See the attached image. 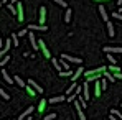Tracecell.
Returning <instances> with one entry per match:
<instances>
[{
	"label": "cell",
	"instance_id": "30bf717a",
	"mask_svg": "<svg viewBox=\"0 0 122 120\" xmlns=\"http://www.w3.org/2000/svg\"><path fill=\"white\" fill-rule=\"evenodd\" d=\"M38 46H40V49L41 51H43V54H45V58H50V51H48V48H46V46H45V43H43V41H38Z\"/></svg>",
	"mask_w": 122,
	"mask_h": 120
},
{
	"label": "cell",
	"instance_id": "ba28073f",
	"mask_svg": "<svg viewBox=\"0 0 122 120\" xmlns=\"http://www.w3.org/2000/svg\"><path fill=\"white\" fill-rule=\"evenodd\" d=\"M33 110H35V107H33V105H31V107H28V109H26L25 112H21V114H20V117H18V120H23V119H26V117H28V115H30V114L33 112Z\"/></svg>",
	"mask_w": 122,
	"mask_h": 120
},
{
	"label": "cell",
	"instance_id": "836d02e7",
	"mask_svg": "<svg viewBox=\"0 0 122 120\" xmlns=\"http://www.w3.org/2000/svg\"><path fill=\"white\" fill-rule=\"evenodd\" d=\"M55 119H56V114H50V115L45 117V120H55Z\"/></svg>",
	"mask_w": 122,
	"mask_h": 120
},
{
	"label": "cell",
	"instance_id": "d6a6232c",
	"mask_svg": "<svg viewBox=\"0 0 122 120\" xmlns=\"http://www.w3.org/2000/svg\"><path fill=\"white\" fill-rule=\"evenodd\" d=\"M104 76H106V79L112 81V82H114V79H116V77H114V76H111V74H109V72H106V71H104Z\"/></svg>",
	"mask_w": 122,
	"mask_h": 120
},
{
	"label": "cell",
	"instance_id": "4dcf8cb0",
	"mask_svg": "<svg viewBox=\"0 0 122 120\" xmlns=\"http://www.w3.org/2000/svg\"><path fill=\"white\" fill-rule=\"evenodd\" d=\"M109 71H114V72H117V71H122V69H121V67H117L116 64H112V66L109 67Z\"/></svg>",
	"mask_w": 122,
	"mask_h": 120
},
{
	"label": "cell",
	"instance_id": "3957f363",
	"mask_svg": "<svg viewBox=\"0 0 122 120\" xmlns=\"http://www.w3.org/2000/svg\"><path fill=\"white\" fill-rule=\"evenodd\" d=\"M74 107H76V110H78V117H79V120H86V115H84V112H82L81 104H79L76 99H74Z\"/></svg>",
	"mask_w": 122,
	"mask_h": 120
},
{
	"label": "cell",
	"instance_id": "681fc988",
	"mask_svg": "<svg viewBox=\"0 0 122 120\" xmlns=\"http://www.w3.org/2000/svg\"><path fill=\"white\" fill-rule=\"evenodd\" d=\"M97 2H99V0H97ZM101 2H107V0H101Z\"/></svg>",
	"mask_w": 122,
	"mask_h": 120
},
{
	"label": "cell",
	"instance_id": "8fae6325",
	"mask_svg": "<svg viewBox=\"0 0 122 120\" xmlns=\"http://www.w3.org/2000/svg\"><path fill=\"white\" fill-rule=\"evenodd\" d=\"M64 99H66L64 96H58V97H51V99H48V104H58V102H63Z\"/></svg>",
	"mask_w": 122,
	"mask_h": 120
},
{
	"label": "cell",
	"instance_id": "2e32d148",
	"mask_svg": "<svg viewBox=\"0 0 122 120\" xmlns=\"http://www.w3.org/2000/svg\"><path fill=\"white\" fill-rule=\"evenodd\" d=\"M82 72H84V69H82V67H79V69H78L76 72H73V76H71V79H73V81H76V79H78V77H79V76L82 74Z\"/></svg>",
	"mask_w": 122,
	"mask_h": 120
},
{
	"label": "cell",
	"instance_id": "bcb514c9",
	"mask_svg": "<svg viewBox=\"0 0 122 120\" xmlns=\"http://www.w3.org/2000/svg\"><path fill=\"white\" fill-rule=\"evenodd\" d=\"M0 46H3V41H2V38H0Z\"/></svg>",
	"mask_w": 122,
	"mask_h": 120
},
{
	"label": "cell",
	"instance_id": "7dc6e473",
	"mask_svg": "<svg viewBox=\"0 0 122 120\" xmlns=\"http://www.w3.org/2000/svg\"><path fill=\"white\" fill-rule=\"evenodd\" d=\"M23 120H31V119H30V115H28V117H26V119H23Z\"/></svg>",
	"mask_w": 122,
	"mask_h": 120
},
{
	"label": "cell",
	"instance_id": "f6af8a7d",
	"mask_svg": "<svg viewBox=\"0 0 122 120\" xmlns=\"http://www.w3.org/2000/svg\"><path fill=\"white\" fill-rule=\"evenodd\" d=\"M117 5H122V0H117Z\"/></svg>",
	"mask_w": 122,
	"mask_h": 120
},
{
	"label": "cell",
	"instance_id": "603a6c76",
	"mask_svg": "<svg viewBox=\"0 0 122 120\" xmlns=\"http://www.w3.org/2000/svg\"><path fill=\"white\" fill-rule=\"evenodd\" d=\"M76 87H78V86H76V82H74V81H73V84H71V86H69V89H68V91H66V94H71V92H73V91H74V89H76Z\"/></svg>",
	"mask_w": 122,
	"mask_h": 120
},
{
	"label": "cell",
	"instance_id": "d590c367",
	"mask_svg": "<svg viewBox=\"0 0 122 120\" xmlns=\"http://www.w3.org/2000/svg\"><path fill=\"white\" fill-rule=\"evenodd\" d=\"M107 87V82H106V79H102L101 81V89H106Z\"/></svg>",
	"mask_w": 122,
	"mask_h": 120
},
{
	"label": "cell",
	"instance_id": "83f0119b",
	"mask_svg": "<svg viewBox=\"0 0 122 120\" xmlns=\"http://www.w3.org/2000/svg\"><path fill=\"white\" fill-rule=\"evenodd\" d=\"M55 3H58V5H61L63 8H66V7H68V3H66L64 0H55Z\"/></svg>",
	"mask_w": 122,
	"mask_h": 120
},
{
	"label": "cell",
	"instance_id": "c3c4849f",
	"mask_svg": "<svg viewBox=\"0 0 122 120\" xmlns=\"http://www.w3.org/2000/svg\"><path fill=\"white\" fill-rule=\"evenodd\" d=\"M0 77H2V69H0Z\"/></svg>",
	"mask_w": 122,
	"mask_h": 120
},
{
	"label": "cell",
	"instance_id": "60d3db41",
	"mask_svg": "<svg viewBox=\"0 0 122 120\" xmlns=\"http://www.w3.org/2000/svg\"><path fill=\"white\" fill-rule=\"evenodd\" d=\"M114 77H117V79H122V72H117V74H116Z\"/></svg>",
	"mask_w": 122,
	"mask_h": 120
},
{
	"label": "cell",
	"instance_id": "5b68a950",
	"mask_svg": "<svg viewBox=\"0 0 122 120\" xmlns=\"http://www.w3.org/2000/svg\"><path fill=\"white\" fill-rule=\"evenodd\" d=\"M15 7H17V20L23 21V8H21V2H17Z\"/></svg>",
	"mask_w": 122,
	"mask_h": 120
},
{
	"label": "cell",
	"instance_id": "f35d334b",
	"mask_svg": "<svg viewBox=\"0 0 122 120\" xmlns=\"http://www.w3.org/2000/svg\"><path fill=\"white\" fill-rule=\"evenodd\" d=\"M5 54H7V51H5V49H2V51H0V59H2Z\"/></svg>",
	"mask_w": 122,
	"mask_h": 120
},
{
	"label": "cell",
	"instance_id": "d6986e66",
	"mask_svg": "<svg viewBox=\"0 0 122 120\" xmlns=\"http://www.w3.org/2000/svg\"><path fill=\"white\" fill-rule=\"evenodd\" d=\"M8 61H10V56H8V54H5V56L0 59V66H5V64H8Z\"/></svg>",
	"mask_w": 122,
	"mask_h": 120
},
{
	"label": "cell",
	"instance_id": "5bb4252c",
	"mask_svg": "<svg viewBox=\"0 0 122 120\" xmlns=\"http://www.w3.org/2000/svg\"><path fill=\"white\" fill-rule=\"evenodd\" d=\"M12 46H13V43H12V38H7V41L3 43V49H5V51L8 53V49H10Z\"/></svg>",
	"mask_w": 122,
	"mask_h": 120
},
{
	"label": "cell",
	"instance_id": "9a60e30c",
	"mask_svg": "<svg viewBox=\"0 0 122 120\" xmlns=\"http://www.w3.org/2000/svg\"><path fill=\"white\" fill-rule=\"evenodd\" d=\"M107 30H109V36H111V38H114L116 31H114V25H112L111 21H107Z\"/></svg>",
	"mask_w": 122,
	"mask_h": 120
},
{
	"label": "cell",
	"instance_id": "ac0fdd59",
	"mask_svg": "<svg viewBox=\"0 0 122 120\" xmlns=\"http://www.w3.org/2000/svg\"><path fill=\"white\" fill-rule=\"evenodd\" d=\"M13 82H17V84H18L20 87H25V86H26V84H25V82L21 81V77H18V76H15V77H13Z\"/></svg>",
	"mask_w": 122,
	"mask_h": 120
},
{
	"label": "cell",
	"instance_id": "7bdbcfd3",
	"mask_svg": "<svg viewBox=\"0 0 122 120\" xmlns=\"http://www.w3.org/2000/svg\"><path fill=\"white\" fill-rule=\"evenodd\" d=\"M17 2H18V0H10V3H12V5H15Z\"/></svg>",
	"mask_w": 122,
	"mask_h": 120
},
{
	"label": "cell",
	"instance_id": "ffe728a7",
	"mask_svg": "<svg viewBox=\"0 0 122 120\" xmlns=\"http://www.w3.org/2000/svg\"><path fill=\"white\" fill-rule=\"evenodd\" d=\"M64 21H66V23H69V21H71V10H69V8L66 10V15H64Z\"/></svg>",
	"mask_w": 122,
	"mask_h": 120
},
{
	"label": "cell",
	"instance_id": "b9f144b4",
	"mask_svg": "<svg viewBox=\"0 0 122 120\" xmlns=\"http://www.w3.org/2000/svg\"><path fill=\"white\" fill-rule=\"evenodd\" d=\"M111 120H119V119H117L116 115H112V114H111Z\"/></svg>",
	"mask_w": 122,
	"mask_h": 120
},
{
	"label": "cell",
	"instance_id": "6da1fadb",
	"mask_svg": "<svg viewBox=\"0 0 122 120\" xmlns=\"http://www.w3.org/2000/svg\"><path fill=\"white\" fill-rule=\"evenodd\" d=\"M28 40H30V44H31V48H33L35 51H38V49H40V46H38V41L35 40V35H33L31 31L28 33Z\"/></svg>",
	"mask_w": 122,
	"mask_h": 120
},
{
	"label": "cell",
	"instance_id": "8d00e7d4",
	"mask_svg": "<svg viewBox=\"0 0 122 120\" xmlns=\"http://www.w3.org/2000/svg\"><path fill=\"white\" fill-rule=\"evenodd\" d=\"M81 92H82V87H78L76 89V96H81Z\"/></svg>",
	"mask_w": 122,
	"mask_h": 120
},
{
	"label": "cell",
	"instance_id": "7402d4cb",
	"mask_svg": "<svg viewBox=\"0 0 122 120\" xmlns=\"http://www.w3.org/2000/svg\"><path fill=\"white\" fill-rule=\"evenodd\" d=\"M7 7H8V10H10V12H12L13 15H17V7H15V5H12V3H8Z\"/></svg>",
	"mask_w": 122,
	"mask_h": 120
},
{
	"label": "cell",
	"instance_id": "e575fe53",
	"mask_svg": "<svg viewBox=\"0 0 122 120\" xmlns=\"http://www.w3.org/2000/svg\"><path fill=\"white\" fill-rule=\"evenodd\" d=\"M53 64H55V67H56V69H58V71L61 72V66H60V62H58L56 59H53Z\"/></svg>",
	"mask_w": 122,
	"mask_h": 120
},
{
	"label": "cell",
	"instance_id": "ee69618b",
	"mask_svg": "<svg viewBox=\"0 0 122 120\" xmlns=\"http://www.w3.org/2000/svg\"><path fill=\"white\" fill-rule=\"evenodd\" d=\"M8 2H10V0H2V3H8Z\"/></svg>",
	"mask_w": 122,
	"mask_h": 120
},
{
	"label": "cell",
	"instance_id": "484cf974",
	"mask_svg": "<svg viewBox=\"0 0 122 120\" xmlns=\"http://www.w3.org/2000/svg\"><path fill=\"white\" fill-rule=\"evenodd\" d=\"M112 18H117V20L122 21V13H119V12H112Z\"/></svg>",
	"mask_w": 122,
	"mask_h": 120
},
{
	"label": "cell",
	"instance_id": "d4e9b609",
	"mask_svg": "<svg viewBox=\"0 0 122 120\" xmlns=\"http://www.w3.org/2000/svg\"><path fill=\"white\" fill-rule=\"evenodd\" d=\"M111 114H112V115H116V117H117V119H119V120L122 119V114H121V112H119V110H114V109H112V110H111Z\"/></svg>",
	"mask_w": 122,
	"mask_h": 120
},
{
	"label": "cell",
	"instance_id": "4316f807",
	"mask_svg": "<svg viewBox=\"0 0 122 120\" xmlns=\"http://www.w3.org/2000/svg\"><path fill=\"white\" fill-rule=\"evenodd\" d=\"M0 96H2V97H3L5 100H8V99H10V96H8V94H7V92H5L3 89H0Z\"/></svg>",
	"mask_w": 122,
	"mask_h": 120
},
{
	"label": "cell",
	"instance_id": "f1b7e54d",
	"mask_svg": "<svg viewBox=\"0 0 122 120\" xmlns=\"http://www.w3.org/2000/svg\"><path fill=\"white\" fill-rule=\"evenodd\" d=\"M61 66H63L64 69H69V62H68V61H64L63 58H61Z\"/></svg>",
	"mask_w": 122,
	"mask_h": 120
},
{
	"label": "cell",
	"instance_id": "f546056e",
	"mask_svg": "<svg viewBox=\"0 0 122 120\" xmlns=\"http://www.w3.org/2000/svg\"><path fill=\"white\" fill-rule=\"evenodd\" d=\"M26 33H28V30H21V31H18V33H17V36H18V38H23Z\"/></svg>",
	"mask_w": 122,
	"mask_h": 120
},
{
	"label": "cell",
	"instance_id": "ab89813d",
	"mask_svg": "<svg viewBox=\"0 0 122 120\" xmlns=\"http://www.w3.org/2000/svg\"><path fill=\"white\" fill-rule=\"evenodd\" d=\"M74 97H76V96H69V97H68V100H69V102H74Z\"/></svg>",
	"mask_w": 122,
	"mask_h": 120
},
{
	"label": "cell",
	"instance_id": "7a4b0ae2",
	"mask_svg": "<svg viewBox=\"0 0 122 120\" xmlns=\"http://www.w3.org/2000/svg\"><path fill=\"white\" fill-rule=\"evenodd\" d=\"M60 58H63L64 61H68V62H76V64H81V62H82L79 58H73V56H69V54H64V53L61 54Z\"/></svg>",
	"mask_w": 122,
	"mask_h": 120
},
{
	"label": "cell",
	"instance_id": "8992f818",
	"mask_svg": "<svg viewBox=\"0 0 122 120\" xmlns=\"http://www.w3.org/2000/svg\"><path fill=\"white\" fill-rule=\"evenodd\" d=\"M104 51H106V53L119 54V53H122V48H121V46H116V48H112V46H104Z\"/></svg>",
	"mask_w": 122,
	"mask_h": 120
},
{
	"label": "cell",
	"instance_id": "1f68e13d",
	"mask_svg": "<svg viewBox=\"0 0 122 120\" xmlns=\"http://www.w3.org/2000/svg\"><path fill=\"white\" fill-rule=\"evenodd\" d=\"M60 76H73V71H61Z\"/></svg>",
	"mask_w": 122,
	"mask_h": 120
},
{
	"label": "cell",
	"instance_id": "cb8c5ba5",
	"mask_svg": "<svg viewBox=\"0 0 122 120\" xmlns=\"http://www.w3.org/2000/svg\"><path fill=\"white\" fill-rule=\"evenodd\" d=\"M106 58L111 61L112 64H116V58H114V54H112V53H107V56H106Z\"/></svg>",
	"mask_w": 122,
	"mask_h": 120
},
{
	"label": "cell",
	"instance_id": "4fadbf2b",
	"mask_svg": "<svg viewBox=\"0 0 122 120\" xmlns=\"http://www.w3.org/2000/svg\"><path fill=\"white\" fill-rule=\"evenodd\" d=\"M2 77L5 79L7 84H13V79H12V77L8 76V72H7V71H3V69H2Z\"/></svg>",
	"mask_w": 122,
	"mask_h": 120
},
{
	"label": "cell",
	"instance_id": "74e56055",
	"mask_svg": "<svg viewBox=\"0 0 122 120\" xmlns=\"http://www.w3.org/2000/svg\"><path fill=\"white\" fill-rule=\"evenodd\" d=\"M45 104H46V102H45V100H41V102H40V107H38V109H40V110H43V107H45Z\"/></svg>",
	"mask_w": 122,
	"mask_h": 120
},
{
	"label": "cell",
	"instance_id": "44dd1931",
	"mask_svg": "<svg viewBox=\"0 0 122 120\" xmlns=\"http://www.w3.org/2000/svg\"><path fill=\"white\" fill-rule=\"evenodd\" d=\"M10 38H12V43H13V46H18V36H17V33H13Z\"/></svg>",
	"mask_w": 122,
	"mask_h": 120
},
{
	"label": "cell",
	"instance_id": "e0dca14e",
	"mask_svg": "<svg viewBox=\"0 0 122 120\" xmlns=\"http://www.w3.org/2000/svg\"><path fill=\"white\" fill-rule=\"evenodd\" d=\"M82 92H84V99L87 100V99H89V86H87V82L82 86Z\"/></svg>",
	"mask_w": 122,
	"mask_h": 120
},
{
	"label": "cell",
	"instance_id": "9c48e42d",
	"mask_svg": "<svg viewBox=\"0 0 122 120\" xmlns=\"http://www.w3.org/2000/svg\"><path fill=\"white\" fill-rule=\"evenodd\" d=\"M99 13H101V18L104 21H109V15H107V12H106L104 5H99Z\"/></svg>",
	"mask_w": 122,
	"mask_h": 120
},
{
	"label": "cell",
	"instance_id": "7c38bea8",
	"mask_svg": "<svg viewBox=\"0 0 122 120\" xmlns=\"http://www.w3.org/2000/svg\"><path fill=\"white\" fill-rule=\"evenodd\" d=\"M45 20H46V8L41 7V8H40V23H41V25L45 23Z\"/></svg>",
	"mask_w": 122,
	"mask_h": 120
},
{
	"label": "cell",
	"instance_id": "52a82bcc",
	"mask_svg": "<svg viewBox=\"0 0 122 120\" xmlns=\"http://www.w3.org/2000/svg\"><path fill=\"white\" fill-rule=\"evenodd\" d=\"M28 86H30V87H33V91H36L38 94H41V92H43V89H41V87H40V86H38V84H36L33 79L28 81Z\"/></svg>",
	"mask_w": 122,
	"mask_h": 120
},
{
	"label": "cell",
	"instance_id": "f907efd6",
	"mask_svg": "<svg viewBox=\"0 0 122 120\" xmlns=\"http://www.w3.org/2000/svg\"><path fill=\"white\" fill-rule=\"evenodd\" d=\"M0 5H3V3H2V0H0Z\"/></svg>",
	"mask_w": 122,
	"mask_h": 120
},
{
	"label": "cell",
	"instance_id": "277c9868",
	"mask_svg": "<svg viewBox=\"0 0 122 120\" xmlns=\"http://www.w3.org/2000/svg\"><path fill=\"white\" fill-rule=\"evenodd\" d=\"M28 30H30V31H33V30H35V31H48V26H46V25H30Z\"/></svg>",
	"mask_w": 122,
	"mask_h": 120
}]
</instances>
